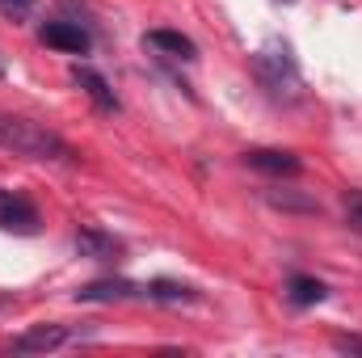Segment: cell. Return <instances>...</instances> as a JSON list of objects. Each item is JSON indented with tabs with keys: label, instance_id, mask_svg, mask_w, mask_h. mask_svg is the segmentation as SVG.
Segmentation results:
<instances>
[{
	"label": "cell",
	"instance_id": "cell-1",
	"mask_svg": "<svg viewBox=\"0 0 362 358\" xmlns=\"http://www.w3.org/2000/svg\"><path fill=\"white\" fill-rule=\"evenodd\" d=\"M0 148L17 152V156H30V161H59V165L76 161V152L68 148V139H59L51 127L17 118V114H0Z\"/></svg>",
	"mask_w": 362,
	"mask_h": 358
},
{
	"label": "cell",
	"instance_id": "cell-2",
	"mask_svg": "<svg viewBox=\"0 0 362 358\" xmlns=\"http://www.w3.org/2000/svg\"><path fill=\"white\" fill-rule=\"evenodd\" d=\"M253 68H257V81L266 85L270 93H286V89H299V72H295V59H291V51L286 47H262L257 55H253Z\"/></svg>",
	"mask_w": 362,
	"mask_h": 358
},
{
	"label": "cell",
	"instance_id": "cell-3",
	"mask_svg": "<svg viewBox=\"0 0 362 358\" xmlns=\"http://www.w3.org/2000/svg\"><path fill=\"white\" fill-rule=\"evenodd\" d=\"M72 337V329L68 325H30L25 333H17L13 342H8V350L13 354H47V350H59L64 342Z\"/></svg>",
	"mask_w": 362,
	"mask_h": 358
},
{
	"label": "cell",
	"instance_id": "cell-4",
	"mask_svg": "<svg viewBox=\"0 0 362 358\" xmlns=\"http://www.w3.org/2000/svg\"><path fill=\"white\" fill-rule=\"evenodd\" d=\"M0 232H17V236H34L38 232V211L30 198L4 190L0 194Z\"/></svg>",
	"mask_w": 362,
	"mask_h": 358
},
{
	"label": "cell",
	"instance_id": "cell-5",
	"mask_svg": "<svg viewBox=\"0 0 362 358\" xmlns=\"http://www.w3.org/2000/svg\"><path fill=\"white\" fill-rule=\"evenodd\" d=\"M38 38L55 51H68V55H85L89 51V30H81V21H47L38 30Z\"/></svg>",
	"mask_w": 362,
	"mask_h": 358
},
{
	"label": "cell",
	"instance_id": "cell-6",
	"mask_svg": "<svg viewBox=\"0 0 362 358\" xmlns=\"http://www.w3.org/2000/svg\"><path fill=\"white\" fill-rule=\"evenodd\" d=\"M245 165L257 169V173H270V178H295L303 169L299 156L282 152V148H253V152H245Z\"/></svg>",
	"mask_w": 362,
	"mask_h": 358
},
{
	"label": "cell",
	"instance_id": "cell-7",
	"mask_svg": "<svg viewBox=\"0 0 362 358\" xmlns=\"http://www.w3.org/2000/svg\"><path fill=\"white\" fill-rule=\"evenodd\" d=\"M76 253L81 258H93V262H114L122 253V245L110 232H101V228H81L76 232Z\"/></svg>",
	"mask_w": 362,
	"mask_h": 358
},
{
	"label": "cell",
	"instance_id": "cell-8",
	"mask_svg": "<svg viewBox=\"0 0 362 358\" xmlns=\"http://www.w3.org/2000/svg\"><path fill=\"white\" fill-rule=\"evenodd\" d=\"M72 81L89 93V101L97 105V110H105V114H114V110H118V97H114V89L105 85V76H101V72H93V68H72Z\"/></svg>",
	"mask_w": 362,
	"mask_h": 358
},
{
	"label": "cell",
	"instance_id": "cell-9",
	"mask_svg": "<svg viewBox=\"0 0 362 358\" xmlns=\"http://www.w3.org/2000/svg\"><path fill=\"white\" fill-rule=\"evenodd\" d=\"M144 47L165 51L169 59H194V55H198V47H194L181 30H152V34H144Z\"/></svg>",
	"mask_w": 362,
	"mask_h": 358
},
{
	"label": "cell",
	"instance_id": "cell-10",
	"mask_svg": "<svg viewBox=\"0 0 362 358\" xmlns=\"http://www.w3.org/2000/svg\"><path fill=\"white\" fill-rule=\"evenodd\" d=\"M131 295H144V287H135V282H122V278H114V282H89V287H81V291H76V299H85V304L131 299Z\"/></svg>",
	"mask_w": 362,
	"mask_h": 358
},
{
	"label": "cell",
	"instance_id": "cell-11",
	"mask_svg": "<svg viewBox=\"0 0 362 358\" xmlns=\"http://www.w3.org/2000/svg\"><path fill=\"white\" fill-rule=\"evenodd\" d=\"M286 295H291V304H299V308H312V304H320V299L329 295V287H325L320 278H308V274H295V278L286 282Z\"/></svg>",
	"mask_w": 362,
	"mask_h": 358
},
{
	"label": "cell",
	"instance_id": "cell-12",
	"mask_svg": "<svg viewBox=\"0 0 362 358\" xmlns=\"http://www.w3.org/2000/svg\"><path fill=\"white\" fill-rule=\"evenodd\" d=\"M144 295H148V299H160V304H194V299H198V291H194V287H185V282H169V278L148 282V287H144Z\"/></svg>",
	"mask_w": 362,
	"mask_h": 358
},
{
	"label": "cell",
	"instance_id": "cell-13",
	"mask_svg": "<svg viewBox=\"0 0 362 358\" xmlns=\"http://www.w3.org/2000/svg\"><path fill=\"white\" fill-rule=\"evenodd\" d=\"M266 202L278 207V211H303V215H316L320 211V202L308 198V194H299V190H266Z\"/></svg>",
	"mask_w": 362,
	"mask_h": 358
},
{
	"label": "cell",
	"instance_id": "cell-14",
	"mask_svg": "<svg viewBox=\"0 0 362 358\" xmlns=\"http://www.w3.org/2000/svg\"><path fill=\"white\" fill-rule=\"evenodd\" d=\"M341 211H346V224H350L354 232H362V190H346Z\"/></svg>",
	"mask_w": 362,
	"mask_h": 358
},
{
	"label": "cell",
	"instance_id": "cell-15",
	"mask_svg": "<svg viewBox=\"0 0 362 358\" xmlns=\"http://www.w3.org/2000/svg\"><path fill=\"white\" fill-rule=\"evenodd\" d=\"M0 13H8V17H30V13H34V0H0Z\"/></svg>",
	"mask_w": 362,
	"mask_h": 358
},
{
	"label": "cell",
	"instance_id": "cell-16",
	"mask_svg": "<svg viewBox=\"0 0 362 358\" xmlns=\"http://www.w3.org/2000/svg\"><path fill=\"white\" fill-rule=\"evenodd\" d=\"M333 350H341V354H362V337L341 333V337H333Z\"/></svg>",
	"mask_w": 362,
	"mask_h": 358
}]
</instances>
